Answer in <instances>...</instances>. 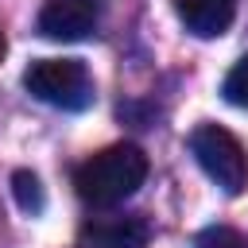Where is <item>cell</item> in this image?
I'll use <instances>...</instances> for the list:
<instances>
[{
    "mask_svg": "<svg viewBox=\"0 0 248 248\" xmlns=\"http://www.w3.org/2000/svg\"><path fill=\"white\" fill-rule=\"evenodd\" d=\"M143 178H147V155L136 143H112V147L89 155L74 170L78 198L97 209H108V205H120L124 198H132L143 186Z\"/></svg>",
    "mask_w": 248,
    "mask_h": 248,
    "instance_id": "6da1fadb",
    "label": "cell"
},
{
    "mask_svg": "<svg viewBox=\"0 0 248 248\" xmlns=\"http://www.w3.org/2000/svg\"><path fill=\"white\" fill-rule=\"evenodd\" d=\"M190 155L198 159V167L225 194H240L248 186V155H244L240 140L229 128H221V124H198L190 132Z\"/></svg>",
    "mask_w": 248,
    "mask_h": 248,
    "instance_id": "7a4b0ae2",
    "label": "cell"
},
{
    "mask_svg": "<svg viewBox=\"0 0 248 248\" xmlns=\"http://www.w3.org/2000/svg\"><path fill=\"white\" fill-rule=\"evenodd\" d=\"M23 85L35 101L54 105V108H70V112H78L93 101L89 74L78 58H39L27 66Z\"/></svg>",
    "mask_w": 248,
    "mask_h": 248,
    "instance_id": "3957f363",
    "label": "cell"
},
{
    "mask_svg": "<svg viewBox=\"0 0 248 248\" xmlns=\"http://www.w3.org/2000/svg\"><path fill=\"white\" fill-rule=\"evenodd\" d=\"M97 16H101L97 0H46L39 12V35L58 39V43H74L97 27Z\"/></svg>",
    "mask_w": 248,
    "mask_h": 248,
    "instance_id": "277c9868",
    "label": "cell"
},
{
    "mask_svg": "<svg viewBox=\"0 0 248 248\" xmlns=\"http://www.w3.org/2000/svg\"><path fill=\"white\" fill-rule=\"evenodd\" d=\"M178 19L186 23L190 35L198 39H217L232 27L236 16V0H174Z\"/></svg>",
    "mask_w": 248,
    "mask_h": 248,
    "instance_id": "5b68a950",
    "label": "cell"
},
{
    "mask_svg": "<svg viewBox=\"0 0 248 248\" xmlns=\"http://www.w3.org/2000/svg\"><path fill=\"white\" fill-rule=\"evenodd\" d=\"M85 236H93L97 248H143L151 229L143 217H105L85 225Z\"/></svg>",
    "mask_w": 248,
    "mask_h": 248,
    "instance_id": "8992f818",
    "label": "cell"
},
{
    "mask_svg": "<svg viewBox=\"0 0 248 248\" xmlns=\"http://www.w3.org/2000/svg\"><path fill=\"white\" fill-rule=\"evenodd\" d=\"M12 194H16L23 213H39L43 209V186H39V178L31 170H16L12 174Z\"/></svg>",
    "mask_w": 248,
    "mask_h": 248,
    "instance_id": "52a82bcc",
    "label": "cell"
},
{
    "mask_svg": "<svg viewBox=\"0 0 248 248\" xmlns=\"http://www.w3.org/2000/svg\"><path fill=\"white\" fill-rule=\"evenodd\" d=\"M221 93H225V101L229 105H240V108H248V54L225 74V85H221Z\"/></svg>",
    "mask_w": 248,
    "mask_h": 248,
    "instance_id": "ba28073f",
    "label": "cell"
},
{
    "mask_svg": "<svg viewBox=\"0 0 248 248\" xmlns=\"http://www.w3.org/2000/svg\"><path fill=\"white\" fill-rule=\"evenodd\" d=\"M198 248H248V240H244L236 229H225V225H217V229H205V232H202Z\"/></svg>",
    "mask_w": 248,
    "mask_h": 248,
    "instance_id": "9c48e42d",
    "label": "cell"
},
{
    "mask_svg": "<svg viewBox=\"0 0 248 248\" xmlns=\"http://www.w3.org/2000/svg\"><path fill=\"white\" fill-rule=\"evenodd\" d=\"M4 50H8V39H4V31H0V58H4Z\"/></svg>",
    "mask_w": 248,
    "mask_h": 248,
    "instance_id": "30bf717a",
    "label": "cell"
}]
</instances>
